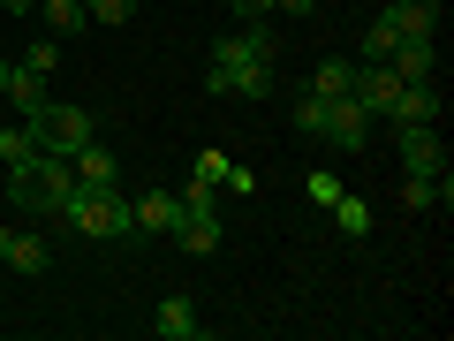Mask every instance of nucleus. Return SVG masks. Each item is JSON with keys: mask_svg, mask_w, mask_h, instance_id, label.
<instances>
[{"mask_svg": "<svg viewBox=\"0 0 454 341\" xmlns=\"http://www.w3.org/2000/svg\"><path fill=\"white\" fill-rule=\"evenodd\" d=\"M205 91H235V99H265L273 91V38H265V23H235V31L212 46Z\"/></svg>", "mask_w": 454, "mask_h": 341, "instance_id": "f257e3e1", "label": "nucleus"}, {"mask_svg": "<svg viewBox=\"0 0 454 341\" xmlns=\"http://www.w3.org/2000/svg\"><path fill=\"white\" fill-rule=\"evenodd\" d=\"M61 220L76 227V235H91V243H121V235H137V197H121V190H68V205H61Z\"/></svg>", "mask_w": 454, "mask_h": 341, "instance_id": "f03ea898", "label": "nucleus"}, {"mask_svg": "<svg viewBox=\"0 0 454 341\" xmlns=\"http://www.w3.org/2000/svg\"><path fill=\"white\" fill-rule=\"evenodd\" d=\"M295 130H303V137H325V145H340V152H364V145H372V114H364L356 99H318V91H303V99H295Z\"/></svg>", "mask_w": 454, "mask_h": 341, "instance_id": "7ed1b4c3", "label": "nucleus"}, {"mask_svg": "<svg viewBox=\"0 0 454 341\" xmlns=\"http://www.w3.org/2000/svg\"><path fill=\"white\" fill-rule=\"evenodd\" d=\"M8 197H16L23 212H61L68 205V190H76V175H68V160L61 152H31L23 167H8Z\"/></svg>", "mask_w": 454, "mask_h": 341, "instance_id": "20e7f679", "label": "nucleus"}, {"mask_svg": "<svg viewBox=\"0 0 454 341\" xmlns=\"http://www.w3.org/2000/svg\"><path fill=\"white\" fill-rule=\"evenodd\" d=\"M23 122H31L38 152H61V160H68L76 145H91V114H83V107H53V99H46V107L23 114Z\"/></svg>", "mask_w": 454, "mask_h": 341, "instance_id": "39448f33", "label": "nucleus"}, {"mask_svg": "<svg viewBox=\"0 0 454 341\" xmlns=\"http://www.w3.org/2000/svg\"><path fill=\"white\" fill-rule=\"evenodd\" d=\"M402 167H409V175H447L439 122H402Z\"/></svg>", "mask_w": 454, "mask_h": 341, "instance_id": "423d86ee", "label": "nucleus"}, {"mask_svg": "<svg viewBox=\"0 0 454 341\" xmlns=\"http://www.w3.org/2000/svg\"><path fill=\"white\" fill-rule=\"evenodd\" d=\"M0 266L31 281V274H46V266H53V243H46V235H31V227H0Z\"/></svg>", "mask_w": 454, "mask_h": 341, "instance_id": "0eeeda50", "label": "nucleus"}, {"mask_svg": "<svg viewBox=\"0 0 454 341\" xmlns=\"http://www.w3.org/2000/svg\"><path fill=\"white\" fill-rule=\"evenodd\" d=\"M68 175H76L83 190H121V160H114V152L98 145V137H91V145H76V152H68Z\"/></svg>", "mask_w": 454, "mask_h": 341, "instance_id": "6e6552de", "label": "nucleus"}, {"mask_svg": "<svg viewBox=\"0 0 454 341\" xmlns=\"http://www.w3.org/2000/svg\"><path fill=\"white\" fill-rule=\"evenodd\" d=\"M394 91H402V76H394L387 61H364V68H356V83H348V99H356V107L372 114V122L394 107Z\"/></svg>", "mask_w": 454, "mask_h": 341, "instance_id": "1a4fd4ad", "label": "nucleus"}, {"mask_svg": "<svg viewBox=\"0 0 454 341\" xmlns=\"http://www.w3.org/2000/svg\"><path fill=\"white\" fill-rule=\"evenodd\" d=\"M197 182H212V190H227V197H250V190H258V175H250V167H235L220 145L197 152Z\"/></svg>", "mask_w": 454, "mask_h": 341, "instance_id": "9d476101", "label": "nucleus"}, {"mask_svg": "<svg viewBox=\"0 0 454 341\" xmlns=\"http://www.w3.org/2000/svg\"><path fill=\"white\" fill-rule=\"evenodd\" d=\"M387 68H394L402 83H432V76H439V38H402V46L387 53Z\"/></svg>", "mask_w": 454, "mask_h": 341, "instance_id": "9b49d317", "label": "nucleus"}, {"mask_svg": "<svg viewBox=\"0 0 454 341\" xmlns=\"http://www.w3.org/2000/svg\"><path fill=\"white\" fill-rule=\"evenodd\" d=\"M175 250H182V258H212V250H220V212H190V205H182Z\"/></svg>", "mask_w": 454, "mask_h": 341, "instance_id": "f8f14e48", "label": "nucleus"}, {"mask_svg": "<svg viewBox=\"0 0 454 341\" xmlns=\"http://www.w3.org/2000/svg\"><path fill=\"white\" fill-rule=\"evenodd\" d=\"M379 16L402 38H439V0H379Z\"/></svg>", "mask_w": 454, "mask_h": 341, "instance_id": "ddd939ff", "label": "nucleus"}, {"mask_svg": "<svg viewBox=\"0 0 454 341\" xmlns=\"http://www.w3.org/2000/svg\"><path fill=\"white\" fill-rule=\"evenodd\" d=\"M175 220H182V197L175 190H145V197H137V227H145V235H175Z\"/></svg>", "mask_w": 454, "mask_h": 341, "instance_id": "4468645a", "label": "nucleus"}, {"mask_svg": "<svg viewBox=\"0 0 454 341\" xmlns=\"http://www.w3.org/2000/svg\"><path fill=\"white\" fill-rule=\"evenodd\" d=\"M152 334L160 341H197V304L190 296H167V304L152 311Z\"/></svg>", "mask_w": 454, "mask_h": 341, "instance_id": "2eb2a0df", "label": "nucleus"}, {"mask_svg": "<svg viewBox=\"0 0 454 341\" xmlns=\"http://www.w3.org/2000/svg\"><path fill=\"white\" fill-rule=\"evenodd\" d=\"M31 16L46 23V38H76L83 23H91V16H83V0H38Z\"/></svg>", "mask_w": 454, "mask_h": 341, "instance_id": "dca6fc26", "label": "nucleus"}, {"mask_svg": "<svg viewBox=\"0 0 454 341\" xmlns=\"http://www.w3.org/2000/svg\"><path fill=\"white\" fill-rule=\"evenodd\" d=\"M0 99H8V107H16V114H38V107H46V76H31V68H16V76H8V91H0Z\"/></svg>", "mask_w": 454, "mask_h": 341, "instance_id": "f3484780", "label": "nucleus"}, {"mask_svg": "<svg viewBox=\"0 0 454 341\" xmlns=\"http://www.w3.org/2000/svg\"><path fill=\"white\" fill-rule=\"evenodd\" d=\"M402 205H409V212L447 205V175H409V182H402Z\"/></svg>", "mask_w": 454, "mask_h": 341, "instance_id": "a211bd4d", "label": "nucleus"}, {"mask_svg": "<svg viewBox=\"0 0 454 341\" xmlns=\"http://www.w3.org/2000/svg\"><path fill=\"white\" fill-rule=\"evenodd\" d=\"M325 212H333V227H340V235H372V205H364V197H348V190H340Z\"/></svg>", "mask_w": 454, "mask_h": 341, "instance_id": "6ab92c4d", "label": "nucleus"}, {"mask_svg": "<svg viewBox=\"0 0 454 341\" xmlns=\"http://www.w3.org/2000/svg\"><path fill=\"white\" fill-rule=\"evenodd\" d=\"M348 83H356V61H318L310 91H318V99H348Z\"/></svg>", "mask_w": 454, "mask_h": 341, "instance_id": "aec40b11", "label": "nucleus"}, {"mask_svg": "<svg viewBox=\"0 0 454 341\" xmlns=\"http://www.w3.org/2000/svg\"><path fill=\"white\" fill-rule=\"evenodd\" d=\"M38 152V137H31V122H23V130H0V175H8V167H23Z\"/></svg>", "mask_w": 454, "mask_h": 341, "instance_id": "412c9836", "label": "nucleus"}, {"mask_svg": "<svg viewBox=\"0 0 454 341\" xmlns=\"http://www.w3.org/2000/svg\"><path fill=\"white\" fill-rule=\"evenodd\" d=\"M23 68H31V76H53V68H61V38H46V31H38L31 46H23Z\"/></svg>", "mask_w": 454, "mask_h": 341, "instance_id": "4be33fe9", "label": "nucleus"}, {"mask_svg": "<svg viewBox=\"0 0 454 341\" xmlns=\"http://www.w3.org/2000/svg\"><path fill=\"white\" fill-rule=\"evenodd\" d=\"M394 46H402V31H394V23H387V16H379V23H372V31H364V61H387V53H394Z\"/></svg>", "mask_w": 454, "mask_h": 341, "instance_id": "5701e85b", "label": "nucleus"}, {"mask_svg": "<svg viewBox=\"0 0 454 341\" xmlns=\"http://www.w3.org/2000/svg\"><path fill=\"white\" fill-rule=\"evenodd\" d=\"M83 16H91V23H129L137 0H83Z\"/></svg>", "mask_w": 454, "mask_h": 341, "instance_id": "b1692460", "label": "nucleus"}, {"mask_svg": "<svg viewBox=\"0 0 454 341\" xmlns=\"http://www.w3.org/2000/svg\"><path fill=\"white\" fill-rule=\"evenodd\" d=\"M303 197H318V205H333V197H340V175H325V167H310V182H303Z\"/></svg>", "mask_w": 454, "mask_h": 341, "instance_id": "393cba45", "label": "nucleus"}, {"mask_svg": "<svg viewBox=\"0 0 454 341\" xmlns=\"http://www.w3.org/2000/svg\"><path fill=\"white\" fill-rule=\"evenodd\" d=\"M182 205H190V212H220V190H212V182H197V175H190V190H182Z\"/></svg>", "mask_w": 454, "mask_h": 341, "instance_id": "a878e982", "label": "nucleus"}, {"mask_svg": "<svg viewBox=\"0 0 454 341\" xmlns=\"http://www.w3.org/2000/svg\"><path fill=\"white\" fill-rule=\"evenodd\" d=\"M235 16H250V23H258V16H273V0H235Z\"/></svg>", "mask_w": 454, "mask_h": 341, "instance_id": "bb28decb", "label": "nucleus"}, {"mask_svg": "<svg viewBox=\"0 0 454 341\" xmlns=\"http://www.w3.org/2000/svg\"><path fill=\"white\" fill-rule=\"evenodd\" d=\"M280 16H310V8H318V0H273Z\"/></svg>", "mask_w": 454, "mask_h": 341, "instance_id": "cd10ccee", "label": "nucleus"}, {"mask_svg": "<svg viewBox=\"0 0 454 341\" xmlns=\"http://www.w3.org/2000/svg\"><path fill=\"white\" fill-rule=\"evenodd\" d=\"M0 8H8V16H31V8H38V0H0Z\"/></svg>", "mask_w": 454, "mask_h": 341, "instance_id": "c85d7f7f", "label": "nucleus"}]
</instances>
